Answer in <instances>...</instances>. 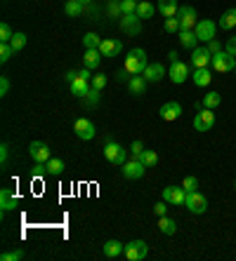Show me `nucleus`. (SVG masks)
Masks as SVG:
<instances>
[{
	"mask_svg": "<svg viewBox=\"0 0 236 261\" xmlns=\"http://www.w3.org/2000/svg\"><path fill=\"white\" fill-rule=\"evenodd\" d=\"M147 66H149V62H147V52H144L142 47H135V50L128 52V57H126L128 73H133V76H142V73L147 71Z\"/></svg>",
	"mask_w": 236,
	"mask_h": 261,
	"instance_id": "1",
	"label": "nucleus"
},
{
	"mask_svg": "<svg viewBox=\"0 0 236 261\" xmlns=\"http://www.w3.org/2000/svg\"><path fill=\"white\" fill-rule=\"evenodd\" d=\"M104 158H106L111 165H123L126 158H128V151L109 137V139H106V146H104Z\"/></svg>",
	"mask_w": 236,
	"mask_h": 261,
	"instance_id": "2",
	"label": "nucleus"
},
{
	"mask_svg": "<svg viewBox=\"0 0 236 261\" xmlns=\"http://www.w3.org/2000/svg\"><path fill=\"white\" fill-rule=\"evenodd\" d=\"M234 66H236V57L229 54L227 50L212 54V69L217 71V73H229V71H234Z\"/></svg>",
	"mask_w": 236,
	"mask_h": 261,
	"instance_id": "3",
	"label": "nucleus"
},
{
	"mask_svg": "<svg viewBox=\"0 0 236 261\" xmlns=\"http://www.w3.org/2000/svg\"><path fill=\"white\" fill-rule=\"evenodd\" d=\"M184 207H187L191 214H203L205 209H208V200H205L203 193L189 191L187 193V200H184Z\"/></svg>",
	"mask_w": 236,
	"mask_h": 261,
	"instance_id": "4",
	"label": "nucleus"
},
{
	"mask_svg": "<svg viewBox=\"0 0 236 261\" xmlns=\"http://www.w3.org/2000/svg\"><path fill=\"white\" fill-rule=\"evenodd\" d=\"M123 254H126L128 261H142V259H147V254H149V245L144 240H133V242L126 245Z\"/></svg>",
	"mask_w": 236,
	"mask_h": 261,
	"instance_id": "5",
	"label": "nucleus"
},
{
	"mask_svg": "<svg viewBox=\"0 0 236 261\" xmlns=\"http://www.w3.org/2000/svg\"><path fill=\"white\" fill-rule=\"evenodd\" d=\"M215 31H217V24L210 22V19H198V24L194 26V33H196L198 43H210L215 38Z\"/></svg>",
	"mask_w": 236,
	"mask_h": 261,
	"instance_id": "6",
	"label": "nucleus"
},
{
	"mask_svg": "<svg viewBox=\"0 0 236 261\" xmlns=\"http://www.w3.org/2000/svg\"><path fill=\"white\" fill-rule=\"evenodd\" d=\"M212 125H215V113H212V108H201V111L194 115V130L196 132H208V130H212Z\"/></svg>",
	"mask_w": 236,
	"mask_h": 261,
	"instance_id": "7",
	"label": "nucleus"
},
{
	"mask_svg": "<svg viewBox=\"0 0 236 261\" xmlns=\"http://www.w3.org/2000/svg\"><path fill=\"white\" fill-rule=\"evenodd\" d=\"M73 132H76V137L83 139V141H90V139H94V125L90 118H78L76 123H73Z\"/></svg>",
	"mask_w": 236,
	"mask_h": 261,
	"instance_id": "8",
	"label": "nucleus"
},
{
	"mask_svg": "<svg viewBox=\"0 0 236 261\" xmlns=\"http://www.w3.org/2000/svg\"><path fill=\"white\" fill-rule=\"evenodd\" d=\"M121 167H123V177H126V179H142V177H144V172H147V165H144L140 158L123 162Z\"/></svg>",
	"mask_w": 236,
	"mask_h": 261,
	"instance_id": "9",
	"label": "nucleus"
},
{
	"mask_svg": "<svg viewBox=\"0 0 236 261\" xmlns=\"http://www.w3.org/2000/svg\"><path fill=\"white\" fill-rule=\"evenodd\" d=\"M177 19H180V31L182 29H194L198 24V17H196V10L191 5H182L180 12H177Z\"/></svg>",
	"mask_w": 236,
	"mask_h": 261,
	"instance_id": "10",
	"label": "nucleus"
},
{
	"mask_svg": "<svg viewBox=\"0 0 236 261\" xmlns=\"http://www.w3.org/2000/svg\"><path fill=\"white\" fill-rule=\"evenodd\" d=\"M121 31L128 36H140L142 33V19L137 15H123L121 17Z\"/></svg>",
	"mask_w": 236,
	"mask_h": 261,
	"instance_id": "11",
	"label": "nucleus"
},
{
	"mask_svg": "<svg viewBox=\"0 0 236 261\" xmlns=\"http://www.w3.org/2000/svg\"><path fill=\"white\" fill-rule=\"evenodd\" d=\"M163 200L168 205H184L187 200V191L182 186H165L163 188Z\"/></svg>",
	"mask_w": 236,
	"mask_h": 261,
	"instance_id": "12",
	"label": "nucleus"
},
{
	"mask_svg": "<svg viewBox=\"0 0 236 261\" xmlns=\"http://www.w3.org/2000/svg\"><path fill=\"white\" fill-rule=\"evenodd\" d=\"M208 64H212V54L208 47H196V50H191V66H194V69H208Z\"/></svg>",
	"mask_w": 236,
	"mask_h": 261,
	"instance_id": "13",
	"label": "nucleus"
},
{
	"mask_svg": "<svg viewBox=\"0 0 236 261\" xmlns=\"http://www.w3.org/2000/svg\"><path fill=\"white\" fill-rule=\"evenodd\" d=\"M29 153H31L33 162H47L50 158H52V151H50V146H47V144H43V141H31Z\"/></svg>",
	"mask_w": 236,
	"mask_h": 261,
	"instance_id": "14",
	"label": "nucleus"
},
{
	"mask_svg": "<svg viewBox=\"0 0 236 261\" xmlns=\"http://www.w3.org/2000/svg\"><path fill=\"white\" fill-rule=\"evenodd\" d=\"M158 115H161V120H165V123H173V120H177L182 115V106L177 101H165L163 106H161V111H158Z\"/></svg>",
	"mask_w": 236,
	"mask_h": 261,
	"instance_id": "15",
	"label": "nucleus"
},
{
	"mask_svg": "<svg viewBox=\"0 0 236 261\" xmlns=\"http://www.w3.org/2000/svg\"><path fill=\"white\" fill-rule=\"evenodd\" d=\"M168 76H170V80H173L175 85H182L184 80L189 78V66L184 62H175L170 64V69H168Z\"/></svg>",
	"mask_w": 236,
	"mask_h": 261,
	"instance_id": "16",
	"label": "nucleus"
},
{
	"mask_svg": "<svg viewBox=\"0 0 236 261\" xmlns=\"http://www.w3.org/2000/svg\"><path fill=\"white\" fill-rule=\"evenodd\" d=\"M99 52H102L104 57H116V54L123 52V43L116 38H104L102 45H99Z\"/></svg>",
	"mask_w": 236,
	"mask_h": 261,
	"instance_id": "17",
	"label": "nucleus"
},
{
	"mask_svg": "<svg viewBox=\"0 0 236 261\" xmlns=\"http://www.w3.org/2000/svg\"><path fill=\"white\" fill-rule=\"evenodd\" d=\"M142 76L147 78V83H161V80L165 78V66L163 64H149Z\"/></svg>",
	"mask_w": 236,
	"mask_h": 261,
	"instance_id": "18",
	"label": "nucleus"
},
{
	"mask_svg": "<svg viewBox=\"0 0 236 261\" xmlns=\"http://www.w3.org/2000/svg\"><path fill=\"white\" fill-rule=\"evenodd\" d=\"M15 207H19V198L10 188H3L0 191V209L3 212H10V209H15Z\"/></svg>",
	"mask_w": 236,
	"mask_h": 261,
	"instance_id": "19",
	"label": "nucleus"
},
{
	"mask_svg": "<svg viewBox=\"0 0 236 261\" xmlns=\"http://www.w3.org/2000/svg\"><path fill=\"white\" fill-rule=\"evenodd\" d=\"M177 36H180V45L182 47H187V50H196L198 38H196V33H194V29H182Z\"/></svg>",
	"mask_w": 236,
	"mask_h": 261,
	"instance_id": "20",
	"label": "nucleus"
},
{
	"mask_svg": "<svg viewBox=\"0 0 236 261\" xmlns=\"http://www.w3.org/2000/svg\"><path fill=\"white\" fill-rule=\"evenodd\" d=\"M158 12L168 19V17H177L180 12V3L177 0H158Z\"/></svg>",
	"mask_w": 236,
	"mask_h": 261,
	"instance_id": "21",
	"label": "nucleus"
},
{
	"mask_svg": "<svg viewBox=\"0 0 236 261\" xmlns=\"http://www.w3.org/2000/svg\"><path fill=\"white\" fill-rule=\"evenodd\" d=\"M128 90H130V94H135V97L144 94L147 92V78L144 76H133L130 80H128Z\"/></svg>",
	"mask_w": 236,
	"mask_h": 261,
	"instance_id": "22",
	"label": "nucleus"
},
{
	"mask_svg": "<svg viewBox=\"0 0 236 261\" xmlns=\"http://www.w3.org/2000/svg\"><path fill=\"white\" fill-rule=\"evenodd\" d=\"M90 80H85V78H76V80H73V83H71V92L76 94V97H87V94H90V90H92V87H90Z\"/></svg>",
	"mask_w": 236,
	"mask_h": 261,
	"instance_id": "23",
	"label": "nucleus"
},
{
	"mask_svg": "<svg viewBox=\"0 0 236 261\" xmlns=\"http://www.w3.org/2000/svg\"><path fill=\"white\" fill-rule=\"evenodd\" d=\"M102 57H104V54L99 52V50H85V57H83L85 69H97V66L102 64Z\"/></svg>",
	"mask_w": 236,
	"mask_h": 261,
	"instance_id": "24",
	"label": "nucleus"
},
{
	"mask_svg": "<svg viewBox=\"0 0 236 261\" xmlns=\"http://www.w3.org/2000/svg\"><path fill=\"white\" fill-rule=\"evenodd\" d=\"M123 249H126V245H123L121 240H109V242L104 245V256L116 259V256H121V254H123Z\"/></svg>",
	"mask_w": 236,
	"mask_h": 261,
	"instance_id": "25",
	"label": "nucleus"
},
{
	"mask_svg": "<svg viewBox=\"0 0 236 261\" xmlns=\"http://www.w3.org/2000/svg\"><path fill=\"white\" fill-rule=\"evenodd\" d=\"M191 80H194L196 87H205V85H210L212 76H210V71L208 69H196L194 71V76H191Z\"/></svg>",
	"mask_w": 236,
	"mask_h": 261,
	"instance_id": "26",
	"label": "nucleus"
},
{
	"mask_svg": "<svg viewBox=\"0 0 236 261\" xmlns=\"http://www.w3.org/2000/svg\"><path fill=\"white\" fill-rule=\"evenodd\" d=\"M217 26H220L222 31H231V29L236 26V10L234 8L227 10V12L222 15V19H220V24H217Z\"/></svg>",
	"mask_w": 236,
	"mask_h": 261,
	"instance_id": "27",
	"label": "nucleus"
},
{
	"mask_svg": "<svg viewBox=\"0 0 236 261\" xmlns=\"http://www.w3.org/2000/svg\"><path fill=\"white\" fill-rule=\"evenodd\" d=\"M158 228H161V233H163V235H175V233H177V221H173L170 216H161Z\"/></svg>",
	"mask_w": 236,
	"mask_h": 261,
	"instance_id": "28",
	"label": "nucleus"
},
{
	"mask_svg": "<svg viewBox=\"0 0 236 261\" xmlns=\"http://www.w3.org/2000/svg\"><path fill=\"white\" fill-rule=\"evenodd\" d=\"M154 5H151L149 0H140V5H137V12H135V15L140 17L142 22H144V19H151V15H154Z\"/></svg>",
	"mask_w": 236,
	"mask_h": 261,
	"instance_id": "29",
	"label": "nucleus"
},
{
	"mask_svg": "<svg viewBox=\"0 0 236 261\" xmlns=\"http://www.w3.org/2000/svg\"><path fill=\"white\" fill-rule=\"evenodd\" d=\"M45 165H47V174H52V177H59V174L64 172V167H66L64 160H59V158H50Z\"/></svg>",
	"mask_w": 236,
	"mask_h": 261,
	"instance_id": "30",
	"label": "nucleus"
},
{
	"mask_svg": "<svg viewBox=\"0 0 236 261\" xmlns=\"http://www.w3.org/2000/svg\"><path fill=\"white\" fill-rule=\"evenodd\" d=\"M83 8H85V5H83L80 0H69V3L64 5V12L69 17H80L83 15Z\"/></svg>",
	"mask_w": 236,
	"mask_h": 261,
	"instance_id": "31",
	"label": "nucleus"
},
{
	"mask_svg": "<svg viewBox=\"0 0 236 261\" xmlns=\"http://www.w3.org/2000/svg\"><path fill=\"white\" fill-rule=\"evenodd\" d=\"M220 104H222V94L220 92H208L203 97V108H212V111H215Z\"/></svg>",
	"mask_w": 236,
	"mask_h": 261,
	"instance_id": "32",
	"label": "nucleus"
},
{
	"mask_svg": "<svg viewBox=\"0 0 236 261\" xmlns=\"http://www.w3.org/2000/svg\"><path fill=\"white\" fill-rule=\"evenodd\" d=\"M83 45H85V50H99V45H102V38H99L97 33H85Z\"/></svg>",
	"mask_w": 236,
	"mask_h": 261,
	"instance_id": "33",
	"label": "nucleus"
},
{
	"mask_svg": "<svg viewBox=\"0 0 236 261\" xmlns=\"http://www.w3.org/2000/svg\"><path fill=\"white\" fill-rule=\"evenodd\" d=\"M140 160L147 165V167H154V165H158V153L156 151H149V148H144V153L140 155Z\"/></svg>",
	"mask_w": 236,
	"mask_h": 261,
	"instance_id": "34",
	"label": "nucleus"
},
{
	"mask_svg": "<svg viewBox=\"0 0 236 261\" xmlns=\"http://www.w3.org/2000/svg\"><path fill=\"white\" fill-rule=\"evenodd\" d=\"M26 33H22V31H17L15 36H12V40H10V45L15 47V52H19V50H24L26 47Z\"/></svg>",
	"mask_w": 236,
	"mask_h": 261,
	"instance_id": "35",
	"label": "nucleus"
},
{
	"mask_svg": "<svg viewBox=\"0 0 236 261\" xmlns=\"http://www.w3.org/2000/svg\"><path fill=\"white\" fill-rule=\"evenodd\" d=\"M137 5H140V0H121L123 15H135V12H137Z\"/></svg>",
	"mask_w": 236,
	"mask_h": 261,
	"instance_id": "36",
	"label": "nucleus"
},
{
	"mask_svg": "<svg viewBox=\"0 0 236 261\" xmlns=\"http://www.w3.org/2000/svg\"><path fill=\"white\" fill-rule=\"evenodd\" d=\"M12 36H15V31L10 29V24L8 22L0 24V43H10V40H12Z\"/></svg>",
	"mask_w": 236,
	"mask_h": 261,
	"instance_id": "37",
	"label": "nucleus"
},
{
	"mask_svg": "<svg viewBox=\"0 0 236 261\" xmlns=\"http://www.w3.org/2000/svg\"><path fill=\"white\" fill-rule=\"evenodd\" d=\"M106 83H109V78L104 76V73H97V76H92V90H99V92H102L104 87H106Z\"/></svg>",
	"mask_w": 236,
	"mask_h": 261,
	"instance_id": "38",
	"label": "nucleus"
},
{
	"mask_svg": "<svg viewBox=\"0 0 236 261\" xmlns=\"http://www.w3.org/2000/svg\"><path fill=\"white\" fill-rule=\"evenodd\" d=\"M12 54H15V47L10 45V43H3V45H0V62H3V64L10 62V57H12Z\"/></svg>",
	"mask_w": 236,
	"mask_h": 261,
	"instance_id": "39",
	"label": "nucleus"
},
{
	"mask_svg": "<svg viewBox=\"0 0 236 261\" xmlns=\"http://www.w3.org/2000/svg\"><path fill=\"white\" fill-rule=\"evenodd\" d=\"M165 31L180 33V19H177V17H168V19H165Z\"/></svg>",
	"mask_w": 236,
	"mask_h": 261,
	"instance_id": "40",
	"label": "nucleus"
},
{
	"mask_svg": "<svg viewBox=\"0 0 236 261\" xmlns=\"http://www.w3.org/2000/svg\"><path fill=\"white\" fill-rule=\"evenodd\" d=\"M109 15L121 19L123 17V10H121V0H109Z\"/></svg>",
	"mask_w": 236,
	"mask_h": 261,
	"instance_id": "41",
	"label": "nucleus"
},
{
	"mask_svg": "<svg viewBox=\"0 0 236 261\" xmlns=\"http://www.w3.org/2000/svg\"><path fill=\"white\" fill-rule=\"evenodd\" d=\"M45 174H47V165H45V162H36L33 169H31V177L40 179V177H45Z\"/></svg>",
	"mask_w": 236,
	"mask_h": 261,
	"instance_id": "42",
	"label": "nucleus"
},
{
	"mask_svg": "<svg viewBox=\"0 0 236 261\" xmlns=\"http://www.w3.org/2000/svg\"><path fill=\"white\" fill-rule=\"evenodd\" d=\"M17 259H24V252H22V249H15V252H3V254H0V261H17Z\"/></svg>",
	"mask_w": 236,
	"mask_h": 261,
	"instance_id": "43",
	"label": "nucleus"
},
{
	"mask_svg": "<svg viewBox=\"0 0 236 261\" xmlns=\"http://www.w3.org/2000/svg\"><path fill=\"white\" fill-rule=\"evenodd\" d=\"M182 188H184V191H196L198 188V179L196 177H184V181H182Z\"/></svg>",
	"mask_w": 236,
	"mask_h": 261,
	"instance_id": "44",
	"label": "nucleus"
},
{
	"mask_svg": "<svg viewBox=\"0 0 236 261\" xmlns=\"http://www.w3.org/2000/svg\"><path fill=\"white\" fill-rule=\"evenodd\" d=\"M130 153H133L135 158H140V155L144 153V144H142V141H133V146H130Z\"/></svg>",
	"mask_w": 236,
	"mask_h": 261,
	"instance_id": "45",
	"label": "nucleus"
},
{
	"mask_svg": "<svg viewBox=\"0 0 236 261\" xmlns=\"http://www.w3.org/2000/svg\"><path fill=\"white\" fill-rule=\"evenodd\" d=\"M8 92H10V78L3 76V78H0V97H5Z\"/></svg>",
	"mask_w": 236,
	"mask_h": 261,
	"instance_id": "46",
	"label": "nucleus"
},
{
	"mask_svg": "<svg viewBox=\"0 0 236 261\" xmlns=\"http://www.w3.org/2000/svg\"><path fill=\"white\" fill-rule=\"evenodd\" d=\"M165 205H168L165 200H163V202H156V205H154V212H156L158 216H165V214H168V207H165Z\"/></svg>",
	"mask_w": 236,
	"mask_h": 261,
	"instance_id": "47",
	"label": "nucleus"
},
{
	"mask_svg": "<svg viewBox=\"0 0 236 261\" xmlns=\"http://www.w3.org/2000/svg\"><path fill=\"white\" fill-rule=\"evenodd\" d=\"M208 50H210V54H217V52H222V45L215 38H212L210 43H208Z\"/></svg>",
	"mask_w": 236,
	"mask_h": 261,
	"instance_id": "48",
	"label": "nucleus"
},
{
	"mask_svg": "<svg viewBox=\"0 0 236 261\" xmlns=\"http://www.w3.org/2000/svg\"><path fill=\"white\" fill-rule=\"evenodd\" d=\"M8 158H10V148H8V144H3V146H0V162L5 165Z\"/></svg>",
	"mask_w": 236,
	"mask_h": 261,
	"instance_id": "49",
	"label": "nucleus"
},
{
	"mask_svg": "<svg viewBox=\"0 0 236 261\" xmlns=\"http://www.w3.org/2000/svg\"><path fill=\"white\" fill-rule=\"evenodd\" d=\"M87 101H90V106H94V104L99 101V90H90V94H87Z\"/></svg>",
	"mask_w": 236,
	"mask_h": 261,
	"instance_id": "50",
	"label": "nucleus"
},
{
	"mask_svg": "<svg viewBox=\"0 0 236 261\" xmlns=\"http://www.w3.org/2000/svg\"><path fill=\"white\" fill-rule=\"evenodd\" d=\"M224 50H227L229 54H234V57H236V38H229L227 45H224Z\"/></svg>",
	"mask_w": 236,
	"mask_h": 261,
	"instance_id": "51",
	"label": "nucleus"
},
{
	"mask_svg": "<svg viewBox=\"0 0 236 261\" xmlns=\"http://www.w3.org/2000/svg\"><path fill=\"white\" fill-rule=\"evenodd\" d=\"M90 71H92V69H80V71H78V76H80V78H85V80H90V83H92V76H90Z\"/></svg>",
	"mask_w": 236,
	"mask_h": 261,
	"instance_id": "52",
	"label": "nucleus"
},
{
	"mask_svg": "<svg viewBox=\"0 0 236 261\" xmlns=\"http://www.w3.org/2000/svg\"><path fill=\"white\" fill-rule=\"evenodd\" d=\"M116 78H118V80H126V78H128V69L118 71V73H116Z\"/></svg>",
	"mask_w": 236,
	"mask_h": 261,
	"instance_id": "53",
	"label": "nucleus"
},
{
	"mask_svg": "<svg viewBox=\"0 0 236 261\" xmlns=\"http://www.w3.org/2000/svg\"><path fill=\"white\" fill-rule=\"evenodd\" d=\"M168 59H170V64L180 62V59H177V52H175V50H173V52H170V54H168Z\"/></svg>",
	"mask_w": 236,
	"mask_h": 261,
	"instance_id": "54",
	"label": "nucleus"
},
{
	"mask_svg": "<svg viewBox=\"0 0 236 261\" xmlns=\"http://www.w3.org/2000/svg\"><path fill=\"white\" fill-rule=\"evenodd\" d=\"M80 3H83V5H90V3H92V0H80Z\"/></svg>",
	"mask_w": 236,
	"mask_h": 261,
	"instance_id": "55",
	"label": "nucleus"
},
{
	"mask_svg": "<svg viewBox=\"0 0 236 261\" xmlns=\"http://www.w3.org/2000/svg\"><path fill=\"white\" fill-rule=\"evenodd\" d=\"M234 188H236V181H234Z\"/></svg>",
	"mask_w": 236,
	"mask_h": 261,
	"instance_id": "56",
	"label": "nucleus"
},
{
	"mask_svg": "<svg viewBox=\"0 0 236 261\" xmlns=\"http://www.w3.org/2000/svg\"><path fill=\"white\" fill-rule=\"evenodd\" d=\"M234 71H236V66H234Z\"/></svg>",
	"mask_w": 236,
	"mask_h": 261,
	"instance_id": "57",
	"label": "nucleus"
}]
</instances>
